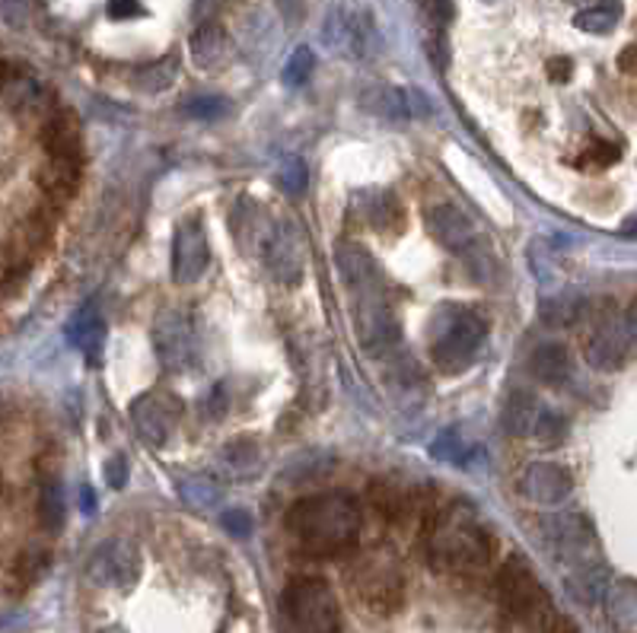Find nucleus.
Returning <instances> with one entry per match:
<instances>
[{"mask_svg":"<svg viewBox=\"0 0 637 633\" xmlns=\"http://www.w3.org/2000/svg\"><path fill=\"white\" fill-rule=\"evenodd\" d=\"M288 529L303 551L316 557H339L357 544L360 509L344 493H313L291 506Z\"/></svg>","mask_w":637,"mask_h":633,"instance_id":"f257e3e1","label":"nucleus"},{"mask_svg":"<svg viewBox=\"0 0 637 633\" xmlns=\"http://www.w3.org/2000/svg\"><path fill=\"white\" fill-rule=\"evenodd\" d=\"M428 560L441 573L472 577L488 570L494 560V538L466 509H446L437 513L428 532Z\"/></svg>","mask_w":637,"mask_h":633,"instance_id":"f03ea898","label":"nucleus"},{"mask_svg":"<svg viewBox=\"0 0 637 633\" xmlns=\"http://www.w3.org/2000/svg\"><path fill=\"white\" fill-rule=\"evenodd\" d=\"M485 341V319L466 306H449L431 322V360L443 373H462Z\"/></svg>","mask_w":637,"mask_h":633,"instance_id":"7ed1b4c3","label":"nucleus"},{"mask_svg":"<svg viewBox=\"0 0 637 633\" xmlns=\"http://www.w3.org/2000/svg\"><path fill=\"white\" fill-rule=\"evenodd\" d=\"M255 251L262 255L271 277L284 287H296L306 274V236L294 220H265L252 210Z\"/></svg>","mask_w":637,"mask_h":633,"instance_id":"20e7f679","label":"nucleus"},{"mask_svg":"<svg viewBox=\"0 0 637 633\" xmlns=\"http://www.w3.org/2000/svg\"><path fill=\"white\" fill-rule=\"evenodd\" d=\"M284 618L291 633H342V608L332 585L300 577L284 589Z\"/></svg>","mask_w":637,"mask_h":633,"instance_id":"39448f33","label":"nucleus"},{"mask_svg":"<svg viewBox=\"0 0 637 633\" xmlns=\"http://www.w3.org/2000/svg\"><path fill=\"white\" fill-rule=\"evenodd\" d=\"M497 598H500V608L507 611V618H513L520 624H530L536 631L555 615L545 585L539 583V577L530 570V564L523 557H510L500 567V573H497Z\"/></svg>","mask_w":637,"mask_h":633,"instance_id":"423d86ee","label":"nucleus"},{"mask_svg":"<svg viewBox=\"0 0 637 633\" xmlns=\"http://www.w3.org/2000/svg\"><path fill=\"white\" fill-rule=\"evenodd\" d=\"M347 585L357 595V602L373 615H393L405 602V580L402 570L390 554H364L351 570Z\"/></svg>","mask_w":637,"mask_h":633,"instance_id":"0eeeda50","label":"nucleus"},{"mask_svg":"<svg viewBox=\"0 0 637 633\" xmlns=\"http://www.w3.org/2000/svg\"><path fill=\"white\" fill-rule=\"evenodd\" d=\"M632 353L628 322L619 312H602L584 338V360L593 370H619Z\"/></svg>","mask_w":637,"mask_h":633,"instance_id":"6e6552de","label":"nucleus"},{"mask_svg":"<svg viewBox=\"0 0 637 633\" xmlns=\"http://www.w3.org/2000/svg\"><path fill=\"white\" fill-rule=\"evenodd\" d=\"M153 347L166 370H189L195 360V325L189 312L182 309L160 312L153 325Z\"/></svg>","mask_w":637,"mask_h":633,"instance_id":"1a4fd4ad","label":"nucleus"},{"mask_svg":"<svg viewBox=\"0 0 637 633\" xmlns=\"http://www.w3.org/2000/svg\"><path fill=\"white\" fill-rule=\"evenodd\" d=\"M207 261H211V248H207L204 220L186 217L176 227V236H173V281L182 284V287L198 284L201 274L207 271Z\"/></svg>","mask_w":637,"mask_h":633,"instance_id":"9d476101","label":"nucleus"},{"mask_svg":"<svg viewBox=\"0 0 637 633\" xmlns=\"http://www.w3.org/2000/svg\"><path fill=\"white\" fill-rule=\"evenodd\" d=\"M131 421L138 427V434L153 442V445H163L169 442V437L176 434V424H179V401L166 391H148L141 395L135 404H131Z\"/></svg>","mask_w":637,"mask_h":633,"instance_id":"9b49d317","label":"nucleus"},{"mask_svg":"<svg viewBox=\"0 0 637 633\" xmlns=\"http://www.w3.org/2000/svg\"><path fill=\"white\" fill-rule=\"evenodd\" d=\"M428 230H431V236L443 245V248H449V251H456V255H469L475 243H479V230H475V223L469 220V214L462 210V207H456V204H434L431 210H428Z\"/></svg>","mask_w":637,"mask_h":633,"instance_id":"f8f14e48","label":"nucleus"},{"mask_svg":"<svg viewBox=\"0 0 637 633\" xmlns=\"http://www.w3.org/2000/svg\"><path fill=\"white\" fill-rule=\"evenodd\" d=\"M90 570H93V580L97 583L128 589V585L138 583V577H141V554L135 551V544L115 541V544H105L99 551Z\"/></svg>","mask_w":637,"mask_h":633,"instance_id":"ddd939ff","label":"nucleus"},{"mask_svg":"<svg viewBox=\"0 0 637 633\" xmlns=\"http://www.w3.org/2000/svg\"><path fill=\"white\" fill-rule=\"evenodd\" d=\"M571 488H574V485H571V475H568L561 465H555V462H536V465H530V468L523 471V478H520V490H523L530 500L545 503V506L564 503Z\"/></svg>","mask_w":637,"mask_h":633,"instance_id":"4468645a","label":"nucleus"},{"mask_svg":"<svg viewBox=\"0 0 637 633\" xmlns=\"http://www.w3.org/2000/svg\"><path fill=\"white\" fill-rule=\"evenodd\" d=\"M373 509L386 519V522H411L418 516H428V503L418 490L402 488V485H373L370 488Z\"/></svg>","mask_w":637,"mask_h":633,"instance_id":"2eb2a0df","label":"nucleus"},{"mask_svg":"<svg viewBox=\"0 0 637 633\" xmlns=\"http://www.w3.org/2000/svg\"><path fill=\"white\" fill-rule=\"evenodd\" d=\"M42 146L51 159H80V118L71 108H58L42 128Z\"/></svg>","mask_w":637,"mask_h":633,"instance_id":"dca6fc26","label":"nucleus"},{"mask_svg":"<svg viewBox=\"0 0 637 633\" xmlns=\"http://www.w3.org/2000/svg\"><path fill=\"white\" fill-rule=\"evenodd\" d=\"M189 49H192V61H195L201 70H217L230 61L233 54V42L227 36V29L220 23H204L198 26L189 39Z\"/></svg>","mask_w":637,"mask_h":633,"instance_id":"f3484780","label":"nucleus"},{"mask_svg":"<svg viewBox=\"0 0 637 633\" xmlns=\"http://www.w3.org/2000/svg\"><path fill=\"white\" fill-rule=\"evenodd\" d=\"M39 189L46 192L49 201L64 204L77 195V182H80V159H51L39 169Z\"/></svg>","mask_w":637,"mask_h":633,"instance_id":"a211bd4d","label":"nucleus"},{"mask_svg":"<svg viewBox=\"0 0 637 633\" xmlns=\"http://www.w3.org/2000/svg\"><path fill=\"white\" fill-rule=\"evenodd\" d=\"M67 335H71V344H74L90 363H97L99 353H102V344H105V322H102V315H99L93 302H87V306L71 319Z\"/></svg>","mask_w":637,"mask_h":633,"instance_id":"6ab92c4d","label":"nucleus"},{"mask_svg":"<svg viewBox=\"0 0 637 633\" xmlns=\"http://www.w3.org/2000/svg\"><path fill=\"white\" fill-rule=\"evenodd\" d=\"M367 204H360L357 210L364 214V220L380 230V233H390V236H398L402 227H405V210L398 204V197L393 192H367Z\"/></svg>","mask_w":637,"mask_h":633,"instance_id":"aec40b11","label":"nucleus"},{"mask_svg":"<svg viewBox=\"0 0 637 633\" xmlns=\"http://www.w3.org/2000/svg\"><path fill=\"white\" fill-rule=\"evenodd\" d=\"M530 370H533V376L539 379L542 386H561L571 376V353H568L564 344H542V347H536V353H533Z\"/></svg>","mask_w":637,"mask_h":633,"instance_id":"412c9836","label":"nucleus"},{"mask_svg":"<svg viewBox=\"0 0 637 633\" xmlns=\"http://www.w3.org/2000/svg\"><path fill=\"white\" fill-rule=\"evenodd\" d=\"M360 105H364L370 115H380V118H390V121H405V118L411 115L405 90L390 87V83H377V87L364 90Z\"/></svg>","mask_w":637,"mask_h":633,"instance_id":"4be33fe9","label":"nucleus"},{"mask_svg":"<svg viewBox=\"0 0 637 633\" xmlns=\"http://www.w3.org/2000/svg\"><path fill=\"white\" fill-rule=\"evenodd\" d=\"M542 408L536 404L533 395L526 391H513L504 404V427L510 437H533L536 430V421H539Z\"/></svg>","mask_w":637,"mask_h":633,"instance_id":"5701e85b","label":"nucleus"},{"mask_svg":"<svg viewBox=\"0 0 637 633\" xmlns=\"http://www.w3.org/2000/svg\"><path fill=\"white\" fill-rule=\"evenodd\" d=\"M622 13H625L622 0H593L589 7H584L574 16V26L584 29V33H593V36H606L619 26Z\"/></svg>","mask_w":637,"mask_h":633,"instance_id":"b1692460","label":"nucleus"},{"mask_svg":"<svg viewBox=\"0 0 637 633\" xmlns=\"http://www.w3.org/2000/svg\"><path fill=\"white\" fill-rule=\"evenodd\" d=\"M609 618L619 624V628H628L637 621V585L635 583H619L609 592Z\"/></svg>","mask_w":637,"mask_h":633,"instance_id":"393cba45","label":"nucleus"},{"mask_svg":"<svg viewBox=\"0 0 637 633\" xmlns=\"http://www.w3.org/2000/svg\"><path fill=\"white\" fill-rule=\"evenodd\" d=\"M39 513H42V522H46L49 532H61L67 503H64V490H61V485H58L54 478L42 485V493H39Z\"/></svg>","mask_w":637,"mask_h":633,"instance_id":"a878e982","label":"nucleus"},{"mask_svg":"<svg viewBox=\"0 0 637 633\" xmlns=\"http://www.w3.org/2000/svg\"><path fill=\"white\" fill-rule=\"evenodd\" d=\"M176 70H179V57H176V54H166L163 61H156V64H150L144 70H138V74H135V83H138L141 90L160 93V90H166V87L176 80Z\"/></svg>","mask_w":637,"mask_h":633,"instance_id":"bb28decb","label":"nucleus"},{"mask_svg":"<svg viewBox=\"0 0 637 633\" xmlns=\"http://www.w3.org/2000/svg\"><path fill=\"white\" fill-rule=\"evenodd\" d=\"M313 70H316V54H313L309 46H300L288 57V64H284V83L288 87H300V83H306L313 77Z\"/></svg>","mask_w":637,"mask_h":633,"instance_id":"cd10ccee","label":"nucleus"},{"mask_svg":"<svg viewBox=\"0 0 637 633\" xmlns=\"http://www.w3.org/2000/svg\"><path fill=\"white\" fill-rule=\"evenodd\" d=\"M568 417L564 414H558V411H551V408H542L539 421H536V430H533V437L545 442V445H555V442H561V439L568 437Z\"/></svg>","mask_w":637,"mask_h":633,"instance_id":"c85d7f7f","label":"nucleus"},{"mask_svg":"<svg viewBox=\"0 0 637 633\" xmlns=\"http://www.w3.org/2000/svg\"><path fill=\"white\" fill-rule=\"evenodd\" d=\"M584 166H593V169H606V166H615L619 163V146L609 144V141H593V144L584 150Z\"/></svg>","mask_w":637,"mask_h":633,"instance_id":"c756f323","label":"nucleus"},{"mask_svg":"<svg viewBox=\"0 0 637 633\" xmlns=\"http://www.w3.org/2000/svg\"><path fill=\"white\" fill-rule=\"evenodd\" d=\"M281 189H284L288 195L306 192V166H303L296 156L284 159V166H281Z\"/></svg>","mask_w":637,"mask_h":633,"instance_id":"7c9ffc66","label":"nucleus"},{"mask_svg":"<svg viewBox=\"0 0 637 633\" xmlns=\"http://www.w3.org/2000/svg\"><path fill=\"white\" fill-rule=\"evenodd\" d=\"M227 112V99L220 96H204L186 102V115L192 118H220Z\"/></svg>","mask_w":637,"mask_h":633,"instance_id":"2f4dec72","label":"nucleus"},{"mask_svg":"<svg viewBox=\"0 0 637 633\" xmlns=\"http://www.w3.org/2000/svg\"><path fill=\"white\" fill-rule=\"evenodd\" d=\"M128 481V458L125 455H115L105 462V485L109 488H125Z\"/></svg>","mask_w":637,"mask_h":633,"instance_id":"473e14b6","label":"nucleus"},{"mask_svg":"<svg viewBox=\"0 0 637 633\" xmlns=\"http://www.w3.org/2000/svg\"><path fill=\"white\" fill-rule=\"evenodd\" d=\"M109 16L112 20H135V16H144V7L138 0H109Z\"/></svg>","mask_w":637,"mask_h":633,"instance_id":"72a5a7b5","label":"nucleus"},{"mask_svg":"<svg viewBox=\"0 0 637 633\" xmlns=\"http://www.w3.org/2000/svg\"><path fill=\"white\" fill-rule=\"evenodd\" d=\"M278 13L288 26H300L306 20V0H278Z\"/></svg>","mask_w":637,"mask_h":633,"instance_id":"f704fd0d","label":"nucleus"},{"mask_svg":"<svg viewBox=\"0 0 637 633\" xmlns=\"http://www.w3.org/2000/svg\"><path fill=\"white\" fill-rule=\"evenodd\" d=\"M220 7H224V0H195L198 26H204V23H217Z\"/></svg>","mask_w":637,"mask_h":633,"instance_id":"c9c22d12","label":"nucleus"},{"mask_svg":"<svg viewBox=\"0 0 637 633\" xmlns=\"http://www.w3.org/2000/svg\"><path fill=\"white\" fill-rule=\"evenodd\" d=\"M571 70H574V64H571L568 57L548 61V74H551V80H555V83H568V80H571Z\"/></svg>","mask_w":637,"mask_h":633,"instance_id":"e433bc0d","label":"nucleus"},{"mask_svg":"<svg viewBox=\"0 0 637 633\" xmlns=\"http://www.w3.org/2000/svg\"><path fill=\"white\" fill-rule=\"evenodd\" d=\"M539 633H577V628H574L564 615H558V611H555V615L542 624Z\"/></svg>","mask_w":637,"mask_h":633,"instance_id":"4c0bfd02","label":"nucleus"},{"mask_svg":"<svg viewBox=\"0 0 637 633\" xmlns=\"http://www.w3.org/2000/svg\"><path fill=\"white\" fill-rule=\"evenodd\" d=\"M224 526H227V529H233L237 535H245V532H249V522H245L243 509H233V513H227V516H224Z\"/></svg>","mask_w":637,"mask_h":633,"instance_id":"58836bf2","label":"nucleus"},{"mask_svg":"<svg viewBox=\"0 0 637 633\" xmlns=\"http://www.w3.org/2000/svg\"><path fill=\"white\" fill-rule=\"evenodd\" d=\"M619 70L622 74H637V46H628L619 54Z\"/></svg>","mask_w":637,"mask_h":633,"instance_id":"ea45409f","label":"nucleus"},{"mask_svg":"<svg viewBox=\"0 0 637 633\" xmlns=\"http://www.w3.org/2000/svg\"><path fill=\"white\" fill-rule=\"evenodd\" d=\"M625 322H628V335H632V347H637V299L632 302V309H628V315H625Z\"/></svg>","mask_w":637,"mask_h":633,"instance_id":"a19ab883","label":"nucleus"},{"mask_svg":"<svg viewBox=\"0 0 637 633\" xmlns=\"http://www.w3.org/2000/svg\"><path fill=\"white\" fill-rule=\"evenodd\" d=\"M102 633H125L122 628H109V631H102Z\"/></svg>","mask_w":637,"mask_h":633,"instance_id":"79ce46f5","label":"nucleus"}]
</instances>
